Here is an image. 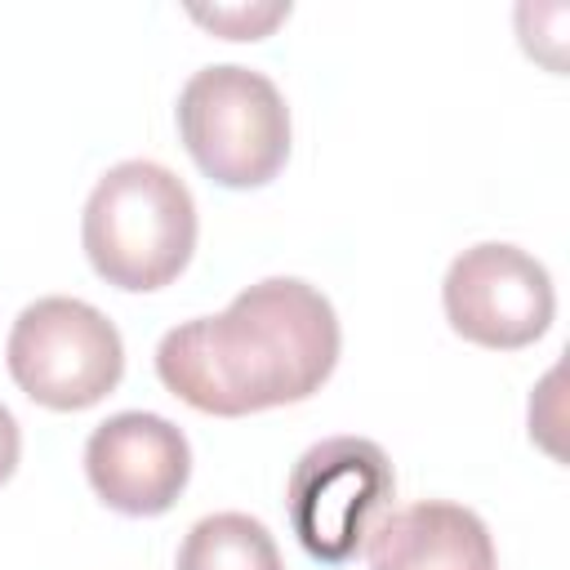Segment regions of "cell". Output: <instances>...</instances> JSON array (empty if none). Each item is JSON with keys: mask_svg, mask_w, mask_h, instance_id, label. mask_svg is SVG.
<instances>
[{"mask_svg": "<svg viewBox=\"0 0 570 570\" xmlns=\"http://www.w3.org/2000/svg\"><path fill=\"white\" fill-rule=\"evenodd\" d=\"M85 476L111 512L160 517L187 490L191 445H187L183 428H174L165 414L125 410L89 432Z\"/></svg>", "mask_w": 570, "mask_h": 570, "instance_id": "obj_7", "label": "cell"}, {"mask_svg": "<svg viewBox=\"0 0 570 570\" xmlns=\"http://www.w3.org/2000/svg\"><path fill=\"white\" fill-rule=\"evenodd\" d=\"M18 454H22V432H18V419L9 414V405H0V485L13 476Z\"/></svg>", "mask_w": 570, "mask_h": 570, "instance_id": "obj_11", "label": "cell"}, {"mask_svg": "<svg viewBox=\"0 0 570 570\" xmlns=\"http://www.w3.org/2000/svg\"><path fill=\"white\" fill-rule=\"evenodd\" d=\"M441 303L450 330L490 352L530 347L557 316L548 267L508 240H481L463 249L441 281Z\"/></svg>", "mask_w": 570, "mask_h": 570, "instance_id": "obj_6", "label": "cell"}, {"mask_svg": "<svg viewBox=\"0 0 570 570\" xmlns=\"http://www.w3.org/2000/svg\"><path fill=\"white\" fill-rule=\"evenodd\" d=\"M334 365V303L298 276H267L240 289L227 312L183 321L156 343L160 383L214 419L307 401Z\"/></svg>", "mask_w": 570, "mask_h": 570, "instance_id": "obj_1", "label": "cell"}, {"mask_svg": "<svg viewBox=\"0 0 570 570\" xmlns=\"http://www.w3.org/2000/svg\"><path fill=\"white\" fill-rule=\"evenodd\" d=\"M178 570H285L272 530L249 512H214L200 517L183 548Z\"/></svg>", "mask_w": 570, "mask_h": 570, "instance_id": "obj_9", "label": "cell"}, {"mask_svg": "<svg viewBox=\"0 0 570 570\" xmlns=\"http://www.w3.org/2000/svg\"><path fill=\"white\" fill-rule=\"evenodd\" d=\"M89 267L129 294L165 289L196 249V200L187 183L156 160L111 165L80 214Z\"/></svg>", "mask_w": 570, "mask_h": 570, "instance_id": "obj_2", "label": "cell"}, {"mask_svg": "<svg viewBox=\"0 0 570 570\" xmlns=\"http://www.w3.org/2000/svg\"><path fill=\"white\" fill-rule=\"evenodd\" d=\"M191 18L223 40H263L276 22L289 18V4H214V9H191Z\"/></svg>", "mask_w": 570, "mask_h": 570, "instance_id": "obj_10", "label": "cell"}, {"mask_svg": "<svg viewBox=\"0 0 570 570\" xmlns=\"http://www.w3.org/2000/svg\"><path fill=\"white\" fill-rule=\"evenodd\" d=\"M178 134L196 169L232 191L272 183L289 160V107L263 71L240 62L200 67L183 85Z\"/></svg>", "mask_w": 570, "mask_h": 570, "instance_id": "obj_3", "label": "cell"}, {"mask_svg": "<svg viewBox=\"0 0 570 570\" xmlns=\"http://www.w3.org/2000/svg\"><path fill=\"white\" fill-rule=\"evenodd\" d=\"M365 561L370 570H499L485 521L445 499L387 512L365 539Z\"/></svg>", "mask_w": 570, "mask_h": 570, "instance_id": "obj_8", "label": "cell"}, {"mask_svg": "<svg viewBox=\"0 0 570 570\" xmlns=\"http://www.w3.org/2000/svg\"><path fill=\"white\" fill-rule=\"evenodd\" d=\"M13 383L45 410H89L125 374L120 330L85 298L49 294L18 312L4 347Z\"/></svg>", "mask_w": 570, "mask_h": 570, "instance_id": "obj_5", "label": "cell"}, {"mask_svg": "<svg viewBox=\"0 0 570 570\" xmlns=\"http://www.w3.org/2000/svg\"><path fill=\"white\" fill-rule=\"evenodd\" d=\"M396 476L370 436H325L298 454L285 481V512L298 548L321 566L352 561L392 503Z\"/></svg>", "mask_w": 570, "mask_h": 570, "instance_id": "obj_4", "label": "cell"}]
</instances>
